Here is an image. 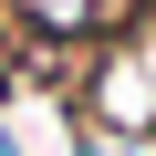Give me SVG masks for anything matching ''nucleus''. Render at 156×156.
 I'll return each mask as SVG.
<instances>
[{"instance_id": "nucleus-1", "label": "nucleus", "mask_w": 156, "mask_h": 156, "mask_svg": "<svg viewBox=\"0 0 156 156\" xmlns=\"http://www.w3.org/2000/svg\"><path fill=\"white\" fill-rule=\"evenodd\" d=\"M21 11H31L42 31H125L146 0H21Z\"/></svg>"}]
</instances>
